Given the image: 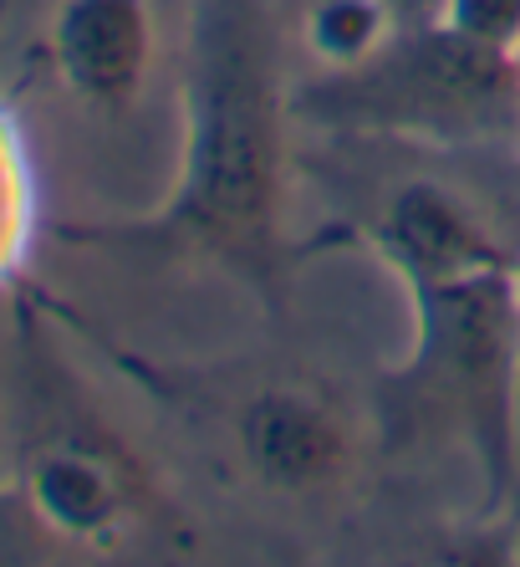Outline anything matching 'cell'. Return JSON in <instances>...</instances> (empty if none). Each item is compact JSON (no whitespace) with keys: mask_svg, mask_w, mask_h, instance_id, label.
<instances>
[{"mask_svg":"<svg viewBox=\"0 0 520 567\" xmlns=\"http://www.w3.org/2000/svg\"><path fill=\"white\" fill-rule=\"evenodd\" d=\"M287 113L271 6L189 0L174 195L154 220L62 225V240L205 256L275 302L301 261V246L287 236Z\"/></svg>","mask_w":520,"mask_h":567,"instance_id":"cell-1","label":"cell"},{"mask_svg":"<svg viewBox=\"0 0 520 567\" xmlns=\"http://www.w3.org/2000/svg\"><path fill=\"white\" fill-rule=\"evenodd\" d=\"M377 256L414 302V348L383 379L393 435L449 430L506 506L520 471V266L455 189L414 179L373 225Z\"/></svg>","mask_w":520,"mask_h":567,"instance_id":"cell-2","label":"cell"},{"mask_svg":"<svg viewBox=\"0 0 520 567\" xmlns=\"http://www.w3.org/2000/svg\"><path fill=\"white\" fill-rule=\"evenodd\" d=\"M297 118L326 128L475 144L520 133V47L480 41L449 21L398 27L352 66H326L291 93Z\"/></svg>","mask_w":520,"mask_h":567,"instance_id":"cell-3","label":"cell"},{"mask_svg":"<svg viewBox=\"0 0 520 567\" xmlns=\"http://www.w3.org/2000/svg\"><path fill=\"white\" fill-rule=\"evenodd\" d=\"M15 471L27 506L66 542L117 547L148 512L154 486L123 440L87 410L62 363L41 343L37 317H21V450Z\"/></svg>","mask_w":520,"mask_h":567,"instance_id":"cell-4","label":"cell"},{"mask_svg":"<svg viewBox=\"0 0 520 567\" xmlns=\"http://www.w3.org/2000/svg\"><path fill=\"white\" fill-rule=\"evenodd\" d=\"M52 62L87 107H128L154 62L148 0H62L52 16Z\"/></svg>","mask_w":520,"mask_h":567,"instance_id":"cell-5","label":"cell"},{"mask_svg":"<svg viewBox=\"0 0 520 567\" xmlns=\"http://www.w3.org/2000/svg\"><path fill=\"white\" fill-rule=\"evenodd\" d=\"M240 455L271 491H316L347 465V430L306 389H260L240 410Z\"/></svg>","mask_w":520,"mask_h":567,"instance_id":"cell-6","label":"cell"},{"mask_svg":"<svg viewBox=\"0 0 520 567\" xmlns=\"http://www.w3.org/2000/svg\"><path fill=\"white\" fill-rule=\"evenodd\" d=\"M37 240V179L21 123L0 103V287L21 277V266Z\"/></svg>","mask_w":520,"mask_h":567,"instance_id":"cell-7","label":"cell"},{"mask_svg":"<svg viewBox=\"0 0 520 567\" xmlns=\"http://www.w3.org/2000/svg\"><path fill=\"white\" fill-rule=\"evenodd\" d=\"M398 27L404 21L388 0H316L306 16V47L326 66H352L377 52Z\"/></svg>","mask_w":520,"mask_h":567,"instance_id":"cell-8","label":"cell"},{"mask_svg":"<svg viewBox=\"0 0 520 567\" xmlns=\"http://www.w3.org/2000/svg\"><path fill=\"white\" fill-rule=\"evenodd\" d=\"M439 21L469 31L480 41H500V47H520V0H444Z\"/></svg>","mask_w":520,"mask_h":567,"instance_id":"cell-9","label":"cell"},{"mask_svg":"<svg viewBox=\"0 0 520 567\" xmlns=\"http://www.w3.org/2000/svg\"><path fill=\"white\" fill-rule=\"evenodd\" d=\"M388 6L398 11L404 27H414V21H434V16L444 11V0H388Z\"/></svg>","mask_w":520,"mask_h":567,"instance_id":"cell-10","label":"cell"}]
</instances>
